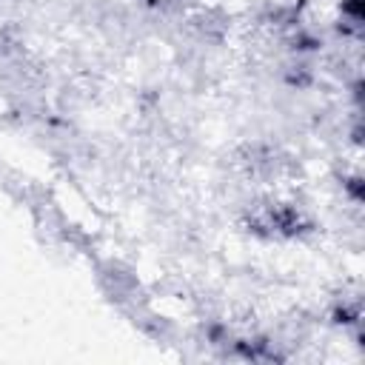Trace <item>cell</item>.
I'll return each instance as SVG.
<instances>
[{
    "label": "cell",
    "instance_id": "3",
    "mask_svg": "<svg viewBox=\"0 0 365 365\" xmlns=\"http://www.w3.org/2000/svg\"><path fill=\"white\" fill-rule=\"evenodd\" d=\"M348 191L354 194V200H362V180L359 177H351L348 180Z\"/></svg>",
    "mask_w": 365,
    "mask_h": 365
},
{
    "label": "cell",
    "instance_id": "2",
    "mask_svg": "<svg viewBox=\"0 0 365 365\" xmlns=\"http://www.w3.org/2000/svg\"><path fill=\"white\" fill-rule=\"evenodd\" d=\"M342 14H348L354 23H362V0H342Z\"/></svg>",
    "mask_w": 365,
    "mask_h": 365
},
{
    "label": "cell",
    "instance_id": "1",
    "mask_svg": "<svg viewBox=\"0 0 365 365\" xmlns=\"http://www.w3.org/2000/svg\"><path fill=\"white\" fill-rule=\"evenodd\" d=\"M257 234H268V237H297L308 228L305 217L291 208V205H271V208H262L251 217L248 222Z\"/></svg>",
    "mask_w": 365,
    "mask_h": 365
}]
</instances>
